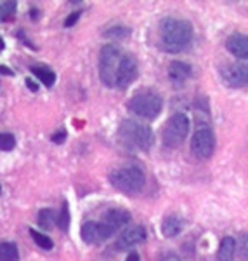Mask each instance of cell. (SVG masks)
Wrapping results in <instances>:
<instances>
[{
    "label": "cell",
    "instance_id": "cell-1",
    "mask_svg": "<svg viewBox=\"0 0 248 261\" xmlns=\"http://www.w3.org/2000/svg\"><path fill=\"white\" fill-rule=\"evenodd\" d=\"M160 44L167 53H182L193 40V24L186 19L163 18L160 21Z\"/></svg>",
    "mask_w": 248,
    "mask_h": 261
},
{
    "label": "cell",
    "instance_id": "cell-2",
    "mask_svg": "<svg viewBox=\"0 0 248 261\" xmlns=\"http://www.w3.org/2000/svg\"><path fill=\"white\" fill-rule=\"evenodd\" d=\"M118 140L127 148L148 151L153 146L154 134L149 125L142 124V122L123 120L118 127Z\"/></svg>",
    "mask_w": 248,
    "mask_h": 261
},
{
    "label": "cell",
    "instance_id": "cell-3",
    "mask_svg": "<svg viewBox=\"0 0 248 261\" xmlns=\"http://www.w3.org/2000/svg\"><path fill=\"white\" fill-rule=\"evenodd\" d=\"M127 108L144 120H154L163 110V99L153 89H139L129 99Z\"/></svg>",
    "mask_w": 248,
    "mask_h": 261
},
{
    "label": "cell",
    "instance_id": "cell-4",
    "mask_svg": "<svg viewBox=\"0 0 248 261\" xmlns=\"http://www.w3.org/2000/svg\"><path fill=\"white\" fill-rule=\"evenodd\" d=\"M109 183L123 193H137L146 183V174L137 166H123L109 172Z\"/></svg>",
    "mask_w": 248,
    "mask_h": 261
},
{
    "label": "cell",
    "instance_id": "cell-5",
    "mask_svg": "<svg viewBox=\"0 0 248 261\" xmlns=\"http://www.w3.org/2000/svg\"><path fill=\"white\" fill-rule=\"evenodd\" d=\"M123 50L115 44H108L101 49L99 54V77L101 82L109 89L116 87V73H118L121 58H123Z\"/></svg>",
    "mask_w": 248,
    "mask_h": 261
},
{
    "label": "cell",
    "instance_id": "cell-6",
    "mask_svg": "<svg viewBox=\"0 0 248 261\" xmlns=\"http://www.w3.org/2000/svg\"><path fill=\"white\" fill-rule=\"evenodd\" d=\"M189 119L182 112H177L165 122L162 129V143L165 148H179L188 138Z\"/></svg>",
    "mask_w": 248,
    "mask_h": 261
},
{
    "label": "cell",
    "instance_id": "cell-7",
    "mask_svg": "<svg viewBox=\"0 0 248 261\" xmlns=\"http://www.w3.org/2000/svg\"><path fill=\"white\" fill-rule=\"evenodd\" d=\"M191 151L195 157L207 161L215 151V134L210 127H200L191 138Z\"/></svg>",
    "mask_w": 248,
    "mask_h": 261
},
{
    "label": "cell",
    "instance_id": "cell-8",
    "mask_svg": "<svg viewBox=\"0 0 248 261\" xmlns=\"http://www.w3.org/2000/svg\"><path fill=\"white\" fill-rule=\"evenodd\" d=\"M221 79L228 87L241 89L248 86V63L246 61H234L228 63L221 68Z\"/></svg>",
    "mask_w": 248,
    "mask_h": 261
},
{
    "label": "cell",
    "instance_id": "cell-9",
    "mask_svg": "<svg viewBox=\"0 0 248 261\" xmlns=\"http://www.w3.org/2000/svg\"><path fill=\"white\" fill-rule=\"evenodd\" d=\"M80 235L85 244H101L115 235V231L103 221H85L80 228Z\"/></svg>",
    "mask_w": 248,
    "mask_h": 261
},
{
    "label": "cell",
    "instance_id": "cell-10",
    "mask_svg": "<svg viewBox=\"0 0 248 261\" xmlns=\"http://www.w3.org/2000/svg\"><path fill=\"white\" fill-rule=\"evenodd\" d=\"M137 75H139V65H137L136 58L132 54H123L120 63L118 73H116V87L118 89H127L129 86H132V82H136Z\"/></svg>",
    "mask_w": 248,
    "mask_h": 261
},
{
    "label": "cell",
    "instance_id": "cell-11",
    "mask_svg": "<svg viewBox=\"0 0 248 261\" xmlns=\"http://www.w3.org/2000/svg\"><path fill=\"white\" fill-rule=\"evenodd\" d=\"M146 241V230L144 226L141 225H136V226H129L127 230H123L121 233L118 235V239L115 241V249L123 252V251H129L132 247L139 246Z\"/></svg>",
    "mask_w": 248,
    "mask_h": 261
},
{
    "label": "cell",
    "instance_id": "cell-12",
    "mask_svg": "<svg viewBox=\"0 0 248 261\" xmlns=\"http://www.w3.org/2000/svg\"><path fill=\"white\" fill-rule=\"evenodd\" d=\"M193 68L191 65L186 61H172L169 65V81L172 82L174 87H182L189 79H191Z\"/></svg>",
    "mask_w": 248,
    "mask_h": 261
},
{
    "label": "cell",
    "instance_id": "cell-13",
    "mask_svg": "<svg viewBox=\"0 0 248 261\" xmlns=\"http://www.w3.org/2000/svg\"><path fill=\"white\" fill-rule=\"evenodd\" d=\"M130 220H132V216H130V213L127 211V209L111 207L109 211L104 213V216H103V220H101V221H103L104 225H108L109 228L116 233L120 228H123L125 225H129Z\"/></svg>",
    "mask_w": 248,
    "mask_h": 261
},
{
    "label": "cell",
    "instance_id": "cell-14",
    "mask_svg": "<svg viewBox=\"0 0 248 261\" xmlns=\"http://www.w3.org/2000/svg\"><path fill=\"white\" fill-rule=\"evenodd\" d=\"M226 49L229 50V54H233L234 58L241 60H248V35L245 33H233L226 40Z\"/></svg>",
    "mask_w": 248,
    "mask_h": 261
},
{
    "label": "cell",
    "instance_id": "cell-15",
    "mask_svg": "<svg viewBox=\"0 0 248 261\" xmlns=\"http://www.w3.org/2000/svg\"><path fill=\"white\" fill-rule=\"evenodd\" d=\"M184 225H186V223H184V218H180L179 214H170V216H167L162 223L163 237H167V239L177 237L180 231L184 230Z\"/></svg>",
    "mask_w": 248,
    "mask_h": 261
},
{
    "label": "cell",
    "instance_id": "cell-16",
    "mask_svg": "<svg viewBox=\"0 0 248 261\" xmlns=\"http://www.w3.org/2000/svg\"><path fill=\"white\" fill-rule=\"evenodd\" d=\"M236 254V241L233 237H224L219 244L215 261H233Z\"/></svg>",
    "mask_w": 248,
    "mask_h": 261
},
{
    "label": "cell",
    "instance_id": "cell-17",
    "mask_svg": "<svg viewBox=\"0 0 248 261\" xmlns=\"http://www.w3.org/2000/svg\"><path fill=\"white\" fill-rule=\"evenodd\" d=\"M32 73L35 75L39 81L44 84L45 87H52L54 82H56V73H54L52 70L49 68H42V66H35V68H32Z\"/></svg>",
    "mask_w": 248,
    "mask_h": 261
},
{
    "label": "cell",
    "instance_id": "cell-18",
    "mask_svg": "<svg viewBox=\"0 0 248 261\" xmlns=\"http://www.w3.org/2000/svg\"><path fill=\"white\" fill-rule=\"evenodd\" d=\"M18 259H19V251L16 244L12 242L0 244V261H18Z\"/></svg>",
    "mask_w": 248,
    "mask_h": 261
},
{
    "label": "cell",
    "instance_id": "cell-19",
    "mask_svg": "<svg viewBox=\"0 0 248 261\" xmlns=\"http://www.w3.org/2000/svg\"><path fill=\"white\" fill-rule=\"evenodd\" d=\"M103 35L111 40H121L130 35V28L125 27V24H115V27H109L108 30H104Z\"/></svg>",
    "mask_w": 248,
    "mask_h": 261
},
{
    "label": "cell",
    "instance_id": "cell-20",
    "mask_svg": "<svg viewBox=\"0 0 248 261\" xmlns=\"http://www.w3.org/2000/svg\"><path fill=\"white\" fill-rule=\"evenodd\" d=\"M70 221H71V216H70V207H68V202H63L59 213L56 216V225L59 226L63 231H68L70 228Z\"/></svg>",
    "mask_w": 248,
    "mask_h": 261
},
{
    "label": "cell",
    "instance_id": "cell-21",
    "mask_svg": "<svg viewBox=\"0 0 248 261\" xmlns=\"http://www.w3.org/2000/svg\"><path fill=\"white\" fill-rule=\"evenodd\" d=\"M54 221H56V213L52 209H42L39 213V226L42 230H50L54 226Z\"/></svg>",
    "mask_w": 248,
    "mask_h": 261
},
{
    "label": "cell",
    "instance_id": "cell-22",
    "mask_svg": "<svg viewBox=\"0 0 248 261\" xmlns=\"http://www.w3.org/2000/svg\"><path fill=\"white\" fill-rule=\"evenodd\" d=\"M30 237L35 241L37 246L42 247V249H45V251H50L54 247V242L50 241L47 235L40 233V231H37V230H30Z\"/></svg>",
    "mask_w": 248,
    "mask_h": 261
},
{
    "label": "cell",
    "instance_id": "cell-23",
    "mask_svg": "<svg viewBox=\"0 0 248 261\" xmlns=\"http://www.w3.org/2000/svg\"><path fill=\"white\" fill-rule=\"evenodd\" d=\"M16 146V138L9 133H0V150L11 151Z\"/></svg>",
    "mask_w": 248,
    "mask_h": 261
},
{
    "label": "cell",
    "instance_id": "cell-24",
    "mask_svg": "<svg viewBox=\"0 0 248 261\" xmlns=\"http://www.w3.org/2000/svg\"><path fill=\"white\" fill-rule=\"evenodd\" d=\"M16 11V4L14 2H4L0 4V21L9 19Z\"/></svg>",
    "mask_w": 248,
    "mask_h": 261
},
{
    "label": "cell",
    "instance_id": "cell-25",
    "mask_svg": "<svg viewBox=\"0 0 248 261\" xmlns=\"http://www.w3.org/2000/svg\"><path fill=\"white\" fill-rule=\"evenodd\" d=\"M236 251L239 252V256H241L243 259L248 261V233H245L239 239V244L236 242Z\"/></svg>",
    "mask_w": 248,
    "mask_h": 261
},
{
    "label": "cell",
    "instance_id": "cell-26",
    "mask_svg": "<svg viewBox=\"0 0 248 261\" xmlns=\"http://www.w3.org/2000/svg\"><path fill=\"white\" fill-rule=\"evenodd\" d=\"M78 18H80V11L71 12V14H70L68 18H66V21H65V27H66V28H71V27H73V24L78 21Z\"/></svg>",
    "mask_w": 248,
    "mask_h": 261
},
{
    "label": "cell",
    "instance_id": "cell-27",
    "mask_svg": "<svg viewBox=\"0 0 248 261\" xmlns=\"http://www.w3.org/2000/svg\"><path fill=\"white\" fill-rule=\"evenodd\" d=\"M65 140H66V130L65 129H61L59 133H56L52 136V141L54 143H59V145H61V143H65Z\"/></svg>",
    "mask_w": 248,
    "mask_h": 261
},
{
    "label": "cell",
    "instance_id": "cell-28",
    "mask_svg": "<svg viewBox=\"0 0 248 261\" xmlns=\"http://www.w3.org/2000/svg\"><path fill=\"white\" fill-rule=\"evenodd\" d=\"M160 261H180V259H179L177 254H174V252H167V254L163 256V258L160 259Z\"/></svg>",
    "mask_w": 248,
    "mask_h": 261
},
{
    "label": "cell",
    "instance_id": "cell-29",
    "mask_svg": "<svg viewBox=\"0 0 248 261\" xmlns=\"http://www.w3.org/2000/svg\"><path fill=\"white\" fill-rule=\"evenodd\" d=\"M127 261H141V258H139V254H137L136 251H132V252H129Z\"/></svg>",
    "mask_w": 248,
    "mask_h": 261
},
{
    "label": "cell",
    "instance_id": "cell-30",
    "mask_svg": "<svg viewBox=\"0 0 248 261\" xmlns=\"http://www.w3.org/2000/svg\"><path fill=\"white\" fill-rule=\"evenodd\" d=\"M26 86H28V89H32V91H37V89H39V86H37V84L33 82L32 79H26Z\"/></svg>",
    "mask_w": 248,
    "mask_h": 261
},
{
    "label": "cell",
    "instance_id": "cell-31",
    "mask_svg": "<svg viewBox=\"0 0 248 261\" xmlns=\"http://www.w3.org/2000/svg\"><path fill=\"white\" fill-rule=\"evenodd\" d=\"M4 47H6V44H4V40L0 39V50H4Z\"/></svg>",
    "mask_w": 248,
    "mask_h": 261
}]
</instances>
